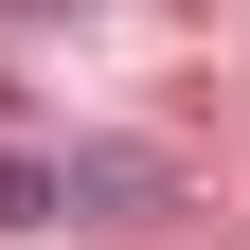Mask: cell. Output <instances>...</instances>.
<instances>
[{"mask_svg":"<svg viewBox=\"0 0 250 250\" xmlns=\"http://www.w3.org/2000/svg\"><path fill=\"white\" fill-rule=\"evenodd\" d=\"M36 214H72V197H54V161H36V143H0V232H36Z\"/></svg>","mask_w":250,"mask_h":250,"instance_id":"obj_1","label":"cell"}]
</instances>
